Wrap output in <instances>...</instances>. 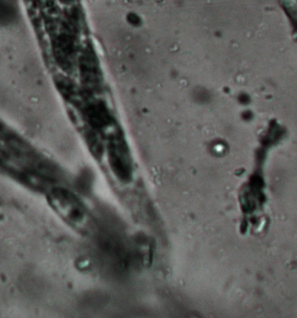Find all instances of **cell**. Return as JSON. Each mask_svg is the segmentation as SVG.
<instances>
[{"label": "cell", "mask_w": 297, "mask_h": 318, "mask_svg": "<svg viewBox=\"0 0 297 318\" xmlns=\"http://www.w3.org/2000/svg\"><path fill=\"white\" fill-rule=\"evenodd\" d=\"M51 207L65 222L78 231L89 229V214L77 196L64 188H54L49 196Z\"/></svg>", "instance_id": "cell-1"}, {"label": "cell", "mask_w": 297, "mask_h": 318, "mask_svg": "<svg viewBox=\"0 0 297 318\" xmlns=\"http://www.w3.org/2000/svg\"><path fill=\"white\" fill-rule=\"evenodd\" d=\"M242 226H243V227H241V231H243V233H245V232L246 231L247 226H248L247 225V223L246 222L244 223Z\"/></svg>", "instance_id": "cell-3"}, {"label": "cell", "mask_w": 297, "mask_h": 318, "mask_svg": "<svg viewBox=\"0 0 297 318\" xmlns=\"http://www.w3.org/2000/svg\"><path fill=\"white\" fill-rule=\"evenodd\" d=\"M109 157L111 168L117 177L123 182L130 181L131 166L127 150L119 140L111 142L109 150Z\"/></svg>", "instance_id": "cell-2"}]
</instances>
